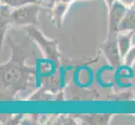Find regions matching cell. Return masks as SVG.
<instances>
[{"label": "cell", "instance_id": "cell-4", "mask_svg": "<svg viewBox=\"0 0 135 125\" xmlns=\"http://www.w3.org/2000/svg\"><path fill=\"white\" fill-rule=\"evenodd\" d=\"M118 33H108V39L102 44V52L108 63L114 68L121 66L123 62L118 42Z\"/></svg>", "mask_w": 135, "mask_h": 125}, {"label": "cell", "instance_id": "cell-13", "mask_svg": "<svg viewBox=\"0 0 135 125\" xmlns=\"http://www.w3.org/2000/svg\"><path fill=\"white\" fill-rule=\"evenodd\" d=\"M105 1H106L107 4L108 5V7H110L112 4H113L115 2V0H105Z\"/></svg>", "mask_w": 135, "mask_h": 125}, {"label": "cell", "instance_id": "cell-9", "mask_svg": "<svg viewBox=\"0 0 135 125\" xmlns=\"http://www.w3.org/2000/svg\"><path fill=\"white\" fill-rule=\"evenodd\" d=\"M112 117V114H84L82 120L88 124H106Z\"/></svg>", "mask_w": 135, "mask_h": 125}, {"label": "cell", "instance_id": "cell-11", "mask_svg": "<svg viewBox=\"0 0 135 125\" xmlns=\"http://www.w3.org/2000/svg\"><path fill=\"white\" fill-rule=\"evenodd\" d=\"M134 61H135V46L131 48V49L128 51V53H127L126 57L124 58L123 60L124 63L127 66H131L134 63Z\"/></svg>", "mask_w": 135, "mask_h": 125}, {"label": "cell", "instance_id": "cell-14", "mask_svg": "<svg viewBox=\"0 0 135 125\" xmlns=\"http://www.w3.org/2000/svg\"><path fill=\"white\" fill-rule=\"evenodd\" d=\"M59 1H61V2H64V3H70L73 1H75V0H59Z\"/></svg>", "mask_w": 135, "mask_h": 125}, {"label": "cell", "instance_id": "cell-1", "mask_svg": "<svg viewBox=\"0 0 135 125\" xmlns=\"http://www.w3.org/2000/svg\"><path fill=\"white\" fill-rule=\"evenodd\" d=\"M9 41L12 57L7 63L1 65V96L12 99L18 92L31 87L35 79V69L25 65L27 56L21 48Z\"/></svg>", "mask_w": 135, "mask_h": 125}, {"label": "cell", "instance_id": "cell-12", "mask_svg": "<svg viewBox=\"0 0 135 125\" xmlns=\"http://www.w3.org/2000/svg\"><path fill=\"white\" fill-rule=\"evenodd\" d=\"M118 1L122 3L123 5H124L125 7H127L128 8L133 7L135 0H118Z\"/></svg>", "mask_w": 135, "mask_h": 125}, {"label": "cell", "instance_id": "cell-3", "mask_svg": "<svg viewBox=\"0 0 135 125\" xmlns=\"http://www.w3.org/2000/svg\"><path fill=\"white\" fill-rule=\"evenodd\" d=\"M26 30L32 39L36 41L41 51L45 58L53 62L58 63L60 58V52L58 50L57 40H50L35 27V25H30L26 28Z\"/></svg>", "mask_w": 135, "mask_h": 125}, {"label": "cell", "instance_id": "cell-2", "mask_svg": "<svg viewBox=\"0 0 135 125\" xmlns=\"http://www.w3.org/2000/svg\"><path fill=\"white\" fill-rule=\"evenodd\" d=\"M39 11L40 7L35 3H28L12 9L8 19L9 22L20 26L37 25Z\"/></svg>", "mask_w": 135, "mask_h": 125}, {"label": "cell", "instance_id": "cell-10", "mask_svg": "<svg viewBox=\"0 0 135 125\" xmlns=\"http://www.w3.org/2000/svg\"><path fill=\"white\" fill-rule=\"evenodd\" d=\"M3 3L7 4V5L10 7H20L23 5H25L28 3H36L37 0H1Z\"/></svg>", "mask_w": 135, "mask_h": 125}, {"label": "cell", "instance_id": "cell-5", "mask_svg": "<svg viewBox=\"0 0 135 125\" xmlns=\"http://www.w3.org/2000/svg\"><path fill=\"white\" fill-rule=\"evenodd\" d=\"M127 10L128 8L118 0H115V2L109 7L108 33H119V24L126 14Z\"/></svg>", "mask_w": 135, "mask_h": 125}, {"label": "cell", "instance_id": "cell-7", "mask_svg": "<svg viewBox=\"0 0 135 125\" xmlns=\"http://www.w3.org/2000/svg\"><path fill=\"white\" fill-rule=\"evenodd\" d=\"M119 32H135V8H128L119 24Z\"/></svg>", "mask_w": 135, "mask_h": 125}, {"label": "cell", "instance_id": "cell-6", "mask_svg": "<svg viewBox=\"0 0 135 125\" xmlns=\"http://www.w3.org/2000/svg\"><path fill=\"white\" fill-rule=\"evenodd\" d=\"M135 32H119L118 36V47L123 62L128 51L131 49V41Z\"/></svg>", "mask_w": 135, "mask_h": 125}, {"label": "cell", "instance_id": "cell-15", "mask_svg": "<svg viewBox=\"0 0 135 125\" xmlns=\"http://www.w3.org/2000/svg\"><path fill=\"white\" fill-rule=\"evenodd\" d=\"M133 8H135V2H134V3H133Z\"/></svg>", "mask_w": 135, "mask_h": 125}, {"label": "cell", "instance_id": "cell-8", "mask_svg": "<svg viewBox=\"0 0 135 125\" xmlns=\"http://www.w3.org/2000/svg\"><path fill=\"white\" fill-rule=\"evenodd\" d=\"M69 7V3L59 1L53 8L52 11V18L55 22V24L58 28H60L63 24V18L65 13H66L67 8Z\"/></svg>", "mask_w": 135, "mask_h": 125}]
</instances>
